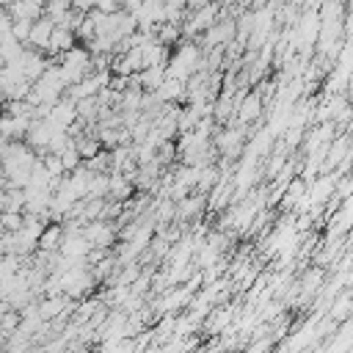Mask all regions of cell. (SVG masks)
Returning a JSON list of instances; mask_svg holds the SVG:
<instances>
[{
  "label": "cell",
  "mask_w": 353,
  "mask_h": 353,
  "mask_svg": "<svg viewBox=\"0 0 353 353\" xmlns=\"http://www.w3.org/2000/svg\"><path fill=\"white\" fill-rule=\"evenodd\" d=\"M33 119L30 116H8V113H0V138L6 141H22L30 130Z\"/></svg>",
  "instance_id": "obj_2"
},
{
  "label": "cell",
  "mask_w": 353,
  "mask_h": 353,
  "mask_svg": "<svg viewBox=\"0 0 353 353\" xmlns=\"http://www.w3.org/2000/svg\"><path fill=\"white\" fill-rule=\"evenodd\" d=\"M204 3H210V0H188V6H193V8H199V6H204Z\"/></svg>",
  "instance_id": "obj_14"
},
{
  "label": "cell",
  "mask_w": 353,
  "mask_h": 353,
  "mask_svg": "<svg viewBox=\"0 0 353 353\" xmlns=\"http://www.w3.org/2000/svg\"><path fill=\"white\" fill-rule=\"evenodd\" d=\"M22 223H25V212H17V210L0 212V229L3 232H17V229H22Z\"/></svg>",
  "instance_id": "obj_11"
},
{
  "label": "cell",
  "mask_w": 353,
  "mask_h": 353,
  "mask_svg": "<svg viewBox=\"0 0 353 353\" xmlns=\"http://www.w3.org/2000/svg\"><path fill=\"white\" fill-rule=\"evenodd\" d=\"M30 28H33V19H14V22H11V36H14L17 41L28 44V39H30Z\"/></svg>",
  "instance_id": "obj_12"
},
{
  "label": "cell",
  "mask_w": 353,
  "mask_h": 353,
  "mask_svg": "<svg viewBox=\"0 0 353 353\" xmlns=\"http://www.w3.org/2000/svg\"><path fill=\"white\" fill-rule=\"evenodd\" d=\"M201 207H204V199L201 196H185L179 201V212L182 215H196V212H201Z\"/></svg>",
  "instance_id": "obj_13"
},
{
  "label": "cell",
  "mask_w": 353,
  "mask_h": 353,
  "mask_svg": "<svg viewBox=\"0 0 353 353\" xmlns=\"http://www.w3.org/2000/svg\"><path fill=\"white\" fill-rule=\"evenodd\" d=\"M8 3H14V0H0V8H6Z\"/></svg>",
  "instance_id": "obj_15"
},
{
  "label": "cell",
  "mask_w": 353,
  "mask_h": 353,
  "mask_svg": "<svg viewBox=\"0 0 353 353\" xmlns=\"http://www.w3.org/2000/svg\"><path fill=\"white\" fill-rule=\"evenodd\" d=\"M63 306H66V301H63L61 295H50V298H44V301L39 303V314H41L44 323H50L52 317L63 314Z\"/></svg>",
  "instance_id": "obj_10"
},
{
  "label": "cell",
  "mask_w": 353,
  "mask_h": 353,
  "mask_svg": "<svg viewBox=\"0 0 353 353\" xmlns=\"http://www.w3.org/2000/svg\"><path fill=\"white\" fill-rule=\"evenodd\" d=\"M259 108H262V97H259V94H248V97H243L240 105H237V119H240V121H251V119L259 116Z\"/></svg>",
  "instance_id": "obj_9"
},
{
  "label": "cell",
  "mask_w": 353,
  "mask_h": 353,
  "mask_svg": "<svg viewBox=\"0 0 353 353\" xmlns=\"http://www.w3.org/2000/svg\"><path fill=\"white\" fill-rule=\"evenodd\" d=\"M218 22V6L215 3H204V6H199V11L193 14V19H190V25H185V33H199V30H210L212 25Z\"/></svg>",
  "instance_id": "obj_5"
},
{
  "label": "cell",
  "mask_w": 353,
  "mask_h": 353,
  "mask_svg": "<svg viewBox=\"0 0 353 353\" xmlns=\"http://www.w3.org/2000/svg\"><path fill=\"white\" fill-rule=\"evenodd\" d=\"M52 30H55V22L47 17V14H41L39 19H33V28H30V39H28V44L33 47V50H47V44H50V36H52Z\"/></svg>",
  "instance_id": "obj_4"
},
{
  "label": "cell",
  "mask_w": 353,
  "mask_h": 353,
  "mask_svg": "<svg viewBox=\"0 0 353 353\" xmlns=\"http://www.w3.org/2000/svg\"><path fill=\"white\" fill-rule=\"evenodd\" d=\"M83 234L88 237V243H91L94 248H108V245L116 240L113 226H110V223H105L102 218H97V221L85 223V226H83Z\"/></svg>",
  "instance_id": "obj_3"
},
{
  "label": "cell",
  "mask_w": 353,
  "mask_h": 353,
  "mask_svg": "<svg viewBox=\"0 0 353 353\" xmlns=\"http://www.w3.org/2000/svg\"><path fill=\"white\" fill-rule=\"evenodd\" d=\"M74 39H77V33L72 30V28H61V25H55V30H52V36H50V44H47V55H63V52H69L72 47H74Z\"/></svg>",
  "instance_id": "obj_6"
},
{
  "label": "cell",
  "mask_w": 353,
  "mask_h": 353,
  "mask_svg": "<svg viewBox=\"0 0 353 353\" xmlns=\"http://www.w3.org/2000/svg\"><path fill=\"white\" fill-rule=\"evenodd\" d=\"M61 240H63V226L50 223V226H44V232L39 237V251H55V248H61Z\"/></svg>",
  "instance_id": "obj_8"
},
{
  "label": "cell",
  "mask_w": 353,
  "mask_h": 353,
  "mask_svg": "<svg viewBox=\"0 0 353 353\" xmlns=\"http://www.w3.org/2000/svg\"><path fill=\"white\" fill-rule=\"evenodd\" d=\"M199 63H201V52H199V44H190V41H185V44H179L176 47V52H174V58H171V63L165 66V74L168 77H176V80H190L196 72H199Z\"/></svg>",
  "instance_id": "obj_1"
},
{
  "label": "cell",
  "mask_w": 353,
  "mask_h": 353,
  "mask_svg": "<svg viewBox=\"0 0 353 353\" xmlns=\"http://www.w3.org/2000/svg\"><path fill=\"white\" fill-rule=\"evenodd\" d=\"M6 8H8V14H11L14 19H39V17L44 14V8L36 6V3H30V0H14V3H8Z\"/></svg>",
  "instance_id": "obj_7"
}]
</instances>
